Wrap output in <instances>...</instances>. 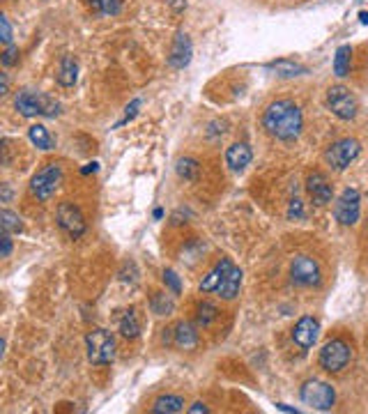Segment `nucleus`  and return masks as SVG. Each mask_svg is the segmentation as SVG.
Returning a JSON list of instances; mask_svg holds the SVG:
<instances>
[{
  "mask_svg": "<svg viewBox=\"0 0 368 414\" xmlns=\"http://www.w3.org/2000/svg\"><path fill=\"white\" fill-rule=\"evenodd\" d=\"M350 65H352V46L350 44H343L339 46V51H336L334 56V74L343 79L350 74Z\"/></svg>",
  "mask_w": 368,
  "mask_h": 414,
  "instance_id": "nucleus-22",
  "label": "nucleus"
},
{
  "mask_svg": "<svg viewBox=\"0 0 368 414\" xmlns=\"http://www.w3.org/2000/svg\"><path fill=\"white\" fill-rule=\"evenodd\" d=\"M14 106H16V111L21 113L24 118H35V116L56 118L58 113H60V104L56 99L42 95V92H33V90L16 92Z\"/></svg>",
  "mask_w": 368,
  "mask_h": 414,
  "instance_id": "nucleus-2",
  "label": "nucleus"
},
{
  "mask_svg": "<svg viewBox=\"0 0 368 414\" xmlns=\"http://www.w3.org/2000/svg\"><path fill=\"white\" fill-rule=\"evenodd\" d=\"M138 108H140V99H134V101H131L129 106L125 108V118H122V120L116 124V127H122V124H127L129 120H134V118H136V113H138Z\"/></svg>",
  "mask_w": 368,
  "mask_h": 414,
  "instance_id": "nucleus-33",
  "label": "nucleus"
},
{
  "mask_svg": "<svg viewBox=\"0 0 368 414\" xmlns=\"http://www.w3.org/2000/svg\"><path fill=\"white\" fill-rule=\"evenodd\" d=\"M193 56V46H191V39L187 33H178L175 41L170 46V56H168V65L173 69H184L191 62Z\"/></svg>",
  "mask_w": 368,
  "mask_h": 414,
  "instance_id": "nucleus-14",
  "label": "nucleus"
},
{
  "mask_svg": "<svg viewBox=\"0 0 368 414\" xmlns=\"http://www.w3.org/2000/svg\"><path fill=\"white\" fill-rule=\"evenodd\" d=\"M56 219H58V226L63 228V231L71 237V240H78V237L83 235V233H86V228H88L83 212H81L78 207H76L74 203H69V201H65V203H60V205H58Z\"/></svg>",
  "mask_w": 368,
  "mask_h": 414,
  "instance_id": "nucleus-9",
  "label": "nucleus"
},
{
  "mask_svg": "<svg viewBox=\"0 0 368 414\" xmlns=\"http://www.w3.org/2000/svg\"><path fill=\"white\" fill-rule=\"evenodd\" d=\"M318 336H320V323L313 315H304L292 329V340L302 350H311L318 343Z\"/></svg>",
  "mask_w": 368,
  "mask_h": 414,
  "instance_id": "nucleus-12",
  "label": "nucleus"
},
{
  "mask_svg": "<svg viewBox=\"0 0 368 414\" xmlns=\"http://www.w3.org/2000/svg\"><path fill=\"white\" fill-rule=\"evenodd\" d=\"M262 127L276 141L290 143L300 138L302 127H304V116L302 108L292 99H276L272 101L267 111L262 116Z\"/></svg>",
  "mask_w": 368,
  "mask_h": 414,
  "instance_id": "nucleus-1",
  "label": "nucleus"
},
{
  "mask_svg": "<svg viewBox=\"0 0 368 414\" xmlns=\"http://www.w3.org/2000/svg\"><path fill=\"white\" fill-rule=\"evenodd\" d=\"M150 308L155 310L157 315H170L173 308H175V302H173L166 293H155L150 299Z\"/></svg>",
  "mask_w": 368,
  "mask_h": 414,
  "instance_id": "nucleus-26",
  "label": "nucleus"
},
{
  "mask_svg": "<svg viewBox=\"0 0 368 414\" xmlns=\"http://www.w3.org/2000/svg\"><path fill=\"white\" fill-rule=\"evenodd\" d=\"M267 67L274 69L279 76H285V79H288V76H300V74H304V71H306V67L297 65V62H292V60H276V62H270Z\"/></svg>",
  "mask_w": 368,
  "mask_h": 414,
  "instance_id": "nucleus-25",
  "label": "nucleus"
},
{
  "mask_svg": "<svg viewBox=\"0 0 368 414\" xmlns=\"http://www.w3.org/2000/svg\"><path fill=\"white\" fill-rule=\"evenodd\" d=\"M173 343L180 350H191L198 345V331L191 323H178L173 327Z\"/></svg>",
  "mask_w": 368,
  "mask_h": 414,
  "instance_id": "nucleus-17",
  "label": "nucleus"
},
{
  "mask_svg": "<svg viewBox=\"0 0 368 414\" xmlns=\"http://www.w3.org/2000/svg\"><path fill=\"white\" fill-rule=\"evenodd\" d=\"M0 39H3L5 46L12 44V26H9V19L5 14L0 16Z\"/></svg>",
  "mask_w": 368,
  "mask_h": 414,
  "instance_id": "nucleus-31",
  "label": "nucleus"
},
{
  "mask_svg": "<svg viewBox=\"0 0 368 414\" xmlns=\"http://www.w3.org/2000/svg\"><path fill=\"white\" fill-rule=\"evenodd\" d=\"M86 350L92 366H108L116 359V336L108 329H92L86 334Z\"/></svg>",
  "mask_w": 368,
  "mask_h": 414,
  "instance_id": "nucleus-3",
  "label": "nucleus"
},
{
  "mask_svg": "<svg viewBox=\"0 0 368 414\" xmlns=\"http://www.w3.org/2000/svg\"><path fill=\"white\" fill-rule=\"evenodd\" d=\"M302 400L313 410H332L336 403V391L332 385H327L322 380H306L300 391Z\"/></svg>",
  "mask_w": 368,
  "mask_h": 414,
  "instance_id": "nucleus-6",
  "label": "nucleus"
},
{
  "mask_svg": "<svg viewBox=\"0 0 368 414\" xmlns=\"http://www.w3.org/2000/svg\"><path fill=\"white\" fill-rule=\"evenodd\" d=\"M362 196L357 189H345L339 201L334 205V216L336 221L343 223V226H354L359 221V212H362Z\"/></svg>",
  "mask_w": 368,
  "mask_h": 414,
  "instance_id": "nucleus-10",
  "label": "nucleus"
},
{
  "mask_svg": "<svg viewBox=\"0 0 368 414\" xmlns=\"http://www.w3.org/2000/svg\"><path fill=\"white\" fill-rule=\"evenodd\" d=\"M219 318V308L214 306V304H210V302H203V304H198V310H196V323H198V327H210L214 320Z\"/></svg>",
  "mask_w": 368,
  "mask_h": 414,
  "instance_id": "nucleus-27",
  "label": "nucleus"
},
{
  "mask_svg": "<svg viewBox=\"0 0 368 414\" xmlns=\"http://www.w3.org/2000/svg\"><path fill=\"white\" fill-rule=\"evenodd\" d=\"M290 276H292V283H297V286H304V288L318 286L320 267L311 256H297L290 265Z\"/></svg>",
  "mask_w": 368,
  "mask_h": 414,
  "instance_id": "nucleus-11",
  "label": "nucleus"
},
{
  "mask_svg": "<svg viewBox=\"0 0 368 414\" xmlns=\"http://www.w3.org/2000/svg\"><path fill=\"white\" fill-rule=\"evenodd\" d=\"M9 196H12V191H9V184H3V203L9 201Z\"/></svg>",
  "mask_w": 368,
  "mask_h": 414,
  "instance_id": "nucleus-38",
  "label": "nucleus"
},
{
  "mask_svg": "<svg viewBox=\"0 0 368 414\" xmlns=\"http://www.w3.org/2000/svg\"><path fill=\"white\" fill-rule=\"evenodd\" d=\"M184 410V398L175 396V393H166V396H159L152 405L155 414H178Z\"/></svg>",
  "mask_w": 368,
  "mask_h": 414,
  "instance_id": "nucleus-20",
  "label": "nucleus"
},
{
  "mask_svg": "<svg viewBox=\"0 0 368 414\" xmlns=\"http://www.w3.org/2000/svg\"><path fill=\"white\" fill-rule=\"evenodd\" d=\"M7 88H9V81H7V74H3V86H0V95H7Z\"/></svg>",
  "mask_w": 368,
  "mask_h": 414,
  "instance_id": "nucleus-37",
  "label": "nucleus"
},
{
  "mask_svg": "<svg viewBox=\"0 0 368 414\" xmlns=\"http://www.w3.org/2000/svg\"><path fill=\"white\" fill-rule=\"evenodd\" d=\"M0 242H3V258H9V253H12V237H9V233L3 231V237H0Z\"/></svg>",
  "mask_w": 368,
  "mask_h": 414,
  "instance_id": "nucleus-35",
  "label": "nucleus"
},
{
  "mask_svg": "<svg viewBox=\"0 0 368 414\" xmlns=\"http://www.w3.org/2000/svg\"><path fill=\"white\" fill-rule=\"evenodd\" d=\"M352 359V348L345 343L343 338L327 340L320 350V366L327 373H341Z\"/></svg>",
  "mask_w": 368,
  "mask_h": 414,
  "instance_id": "nucleus-4",
  "label": "nucleus"
},
{
  "mask_svg": "<svg viewBox=\"0 0 368 414\" xmlns=\"http://www.w3.org/2000/svg\"><path fill=\"white\" fill-rule=\"evenodd\" d=\"M230 269H232V261H230V258H221V261L214 265L210 272L205 274V278L200 281V286H198L200 293H217L221 281H223V276H226Z\"/></svg>",
  "mask_w": 368,
  "mask_h": 414,
  "instance_id": "nucleus-15",
  "label": "nucleus"
},
{
  "mask_svg": "<svg viewBox=\"0 0 368 414\" xmlns=\"http://www.w3.org/2000/svg\"><path fill=\"white\" fill-rule=\"evenodd\" d=\"M306 191H309L311 196V201L315 205H327V203H332L334 198V189H332V184L329 180L324 178L322 173H311L309 178H306Z\"/></svg>",
  "mask_w": 368,
  "mask_h": 414,
  "instance_id": "nucleus-13",
  "label": "nucleus"
},
{
  "mask_svg": "<svg viewBox=\"0 0 368 414\" xmlns=\"http://www.w3.org/2000/svg\"><path fill=\"white\" fill-rule=\"evenodd\" d=\"M253 159V152L247 143H232L226 150V163L230 171H244Z\"/></svg>",
  "mask_w": 368,
  "mask_h": 414,
  "instance_id": "nucleus-16",
  "label": "nucleus"
},
{
  "mask_svg": "<svg viewBox=\"0 0 368 414\" xmlns=\"http://www.w3.org/2000/svg\"><path fill=\"white\" fill-rule=\"evenodd\" d=\"M16 62H19V46L9 44V46L3 51V65H5V67H12V65H16Z\"/></svg>",
  "mask_w": 368,
  "mask_h": 414,
  "instance_id": "nucleus-32",
  "label": "nucleus"
},
{
  "mask_svg": "<svg viewBox=\"0 0 368 414\" xmlns=\"http://www.w3.org/2000/svg\"><path fill=\"white\" fill-rule=\"evenodd\" d=\"M288 219H304V207L302 201H290V210H288Z\"/></svg>",
  "mask_w": 368,
  "mask_h": 414,
  "instance_id": "nucleus-34",
  "label": "nucleus"
},
{
  "mask_svg": "<svg viewBox=\"0 0 368 414\" xmlns=\"http://www.w3.org/2000/svg\"><path fill=\"white\" fill-rule=\"evenodd\" d=\"M0 226H3V231L9 233V235L24 231L21 216H19L16 212H12V210H3V212H0Z\"/></svg>",
  "mask_w": 368,
  "mask_h": 414,
  "instance_id": "nucleus-29",
  "label": "nucleus"
},
{
  "mask_svg": "<svg viewBox=\"0 0 368 414\" xmlns=\"http://www.w3.org/2000/svg\"><path fill=\"white\" fill-rule=\"evenodd\" d=\"M63 182V168L60 163H46L44 168H39L33 180H30V191L33 196H37L39 201H48L51 196L56 193V189Z\"/></svg>",
  "mask_w": 368,
  "mask_h": 414,
  "instance_id": "nucleus-5",
  "label": "nucleus"
},
{
  "mask_svg": "<svg viewBox=\"0 0 368 414\" xmlns=\"http://www.w3.org/2000/svg\"><path fill=\"white\" fill-rule=\"evenodd\" d=\"M86 3L99 16H116L122 9V0H86Z\"/></svg>",
  "mask_w": 368,
  "mask_h": 414,
  "instance_id": "nucleus-24",
  "label": "nucleus"
},
{
  "mask_svg": "<svg viewBox=\"0 0 368 414\" xmlns=\"http://www.w3.org/2000/svg\"><path fill=\"white\" fill-rule=\"evenodd\" d=\"M28 138L39 150H53L56 148V141L48 133V129L44 127V124H33V127L28 129Z\"/></svg>",
  "mask_w": 368,
  "mask_h": 414,
  "instance_id": "nucleus-21",
  "label": "nucleus"
},
{
  "mask_svg": "<svg viewBox=\"0 0 368 414\" xmlns=\"http://www.w3.org/2000/svg\"><path fill=\"white\" fill-rule=\"evenodd\" d=\"M189 412H191V414H200V412H203V414H208L210 410H208L205 403H193V405L189 408Z\"/></svg>",
  "mask_w": 368,
  "mask_h": 414,
  "instance_id": "nucleus-36",
  "label": "nucleus"
},
{
  "mask_svg": "<svg viewBox=\"0 0 368 414\" xmlns=\"http://www.w3.org/2000/svg\"><path fill=\"white\" fill-rule=\"evenodd\" d=\"M327 106L339 120H354L357 111H359L357 97L345 86H332L327 90Z\"/></svg>",
  "mask_w": 368,
  "mask_h": 414,
  "instance_id": "nucleus-7",
  "label": "nucleus"
},
{
  "mask_svg": "<svg viewBox=\"0 0 368 414\" xmlns=\"http://www.w3.org/2000/svg\"><path fill=\"white\" fill-rule=\"evenodd\" d=\"M163 283H166L175 295L182 293V283H180V278H178L175 272H173V269H166V272H163Z\"/></svg>",
  "mask_w": 368,
  "mask_h": 414,
  "instance_id": "nucleus-30",
  "label": "nucleus"
},
{
  "mask_svg": "<svg viewBox=\"0 0 368 414\" xmlns=\"http://www.w3.org/2000/svg\"><path fill=\"white\" fill-rule=\"evenodd\" d=\"M359 21L366 26V24H368V12H359Z\"/></svg>",
  "mask_w": 368,
  "mask_h": 414,
  "instance_id": "nucleus-39",
  "label": "nucleus"
},
{
  "mask_svg": "<svg viewBox=\"0 0 368 414\" xmlns=\"http://www.w3.org/2000/svg\"><path fill=\"white\" fill-rule=\"evenodd\" d=\"M240 288H242V269L240 267H235L232 265V269L230 272L223 276V281H221V286H219V297H223V299H235L240 295Z\"/></svg>",
  "mask_w": 368,
  "mask_h": 414,
  "instance_id": "nucleus-19",
  "label": "nucleus"
},
{
  "mask_svg": "<svg viewBox=\"0 0 368 414\" xmlns=\"http://www.w3.org/2000/svg\"><path fill=\"white\" fill-rule=\"evenodd\" d=\"M178 175H180L182 180H189V182L198 180V175H200V166H198V161H196V159H191V157L180 159V161H178Z\"/></svg>",
  "mask_w": 368,
  "mask_h": 414,
  "instance_id": "nucleus-28",
  "label": "nucleus"
},
{
  "mask_svg": "<svg viewBox=\"0 0 368 414\" xmlns=\"http://www.w3.org/2000/svg\"><path fill=\"white\" fill-rule=\"evenodd\" d=\"M118 327H120V331H122V336L136 338V336L140 334V323H138L136 310H134V308L125 310V313H122L120 320H118Z\"/></svg>",
  "mask_w": 368,
  "mask_h": 414,
  "instance_id": "nucleus-23",
  "label": "nucleus"
},
{
  "mask_svg": "<svg viewBox=\"0 0 368 414\" xmlns=\"http://www.w3.org/2000/svg\"><path fill=\"white\" fill-rule=\"evenodd\" d=\"M56 79L63 88H71L78 81V62L74 56H65L63 60H60Z\"/></svg>",
  "mask_w": 368,
  "mask_h": 414,
  "instance_id": "nucleus-18",
  "label": "nucleus"
},
{
  "mask_svg": "<svg viewBox=\"0 0 368 414\" xmlns=\"http://www.w3.org/2000/svg\"><path fill=\"white\" fill-rule=\"evenodd\" d=\"M362 152V143L354 138H341L332 143L324 152V161L332 166L334 171H345Z\"/></svg>",
  "mask_w": 368,
  "mask_h": 414,
  "instance_id": "nucleus-8",
  "label": "nucleus"
}]
</instances>
